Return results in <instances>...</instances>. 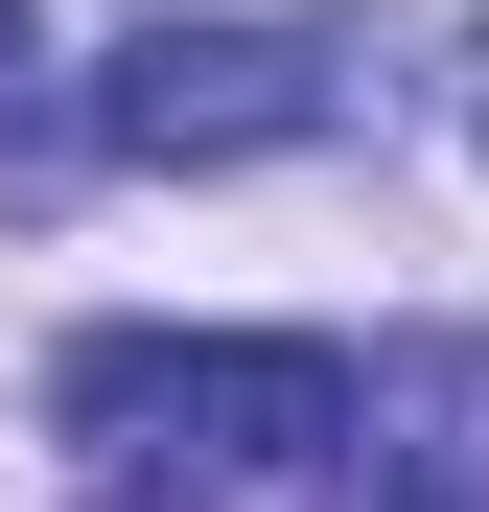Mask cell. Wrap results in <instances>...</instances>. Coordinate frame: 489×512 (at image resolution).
I'll return each mask as SVG.
<instances>
[{
    "mask_svg": "<svg viewBox=\"0 0 489 512\" xmlns=\"http://www.w3.org/2000/svg\"><path fill=\"white\" fill-rule=\"evenodd\" d=\"M47 419L70 443H117V466H350L373 443V396H350V350H303V326H117V350H70L47 373Z\"/></svg>",
    "mask_w": 489,
    "mask_h": 512,
    "instance_id": "1",
    "label": "cell"
},
{
    "mask_svg": "<svg viewBox=\"0 0 489 512\" xmlns=\"http://www.w3.org/2000/svg\"><path fill=\"white\" fill-rule=\"evenodd\" d=\"M326 117H350V47L326 24H140L94 70V140L117 163H303Z\"/></svg>",
    "mask_w": 489,
    "mask_h": 512,
    "instance_id": "2",
    "label": "cell"
},
{
    "mask_svg": "<svg viewBox=\"0 0 489 512\" xmlns=\"http://www.w3.org/2000/svg\"><path fill=\"white\" fill-rule=\"evenodd\" d=\"M70 140V94H47V0H0V187Z\"/></svg>",
    "mask_w": 489,
    "mask_h": 512,
    "instance_id": "3",
    "label": "cell"
},
{
    "mask_svg": "<svg viewBox=\"0 0 489 512\" xmlns=\"http://www.w3.org/2000/svg\"><path fill=\"white\" fill-rule=\"evenodd\" d=\"M350 512H489V466H466V443H373V466H350Z\"/></svg>",
    "mask_w": 489,
    "mask_h": 512,
    "instance_id": "4",
    "label": "cell"
},
{
    "mask_svg": "<svg viewBox=\"0 0 489 512\" xmlns=\"http://www.w3.org/2000/svg\"><path fill=\"white\" fill-rule=\"evenodd\" d=\"M117 512H163V489H117Z\"/></svg>",
    "mask_w": 489,
    "mask_h": 512,
    "instance_id": "5",
    "label": "cell"
}]
</instances>
